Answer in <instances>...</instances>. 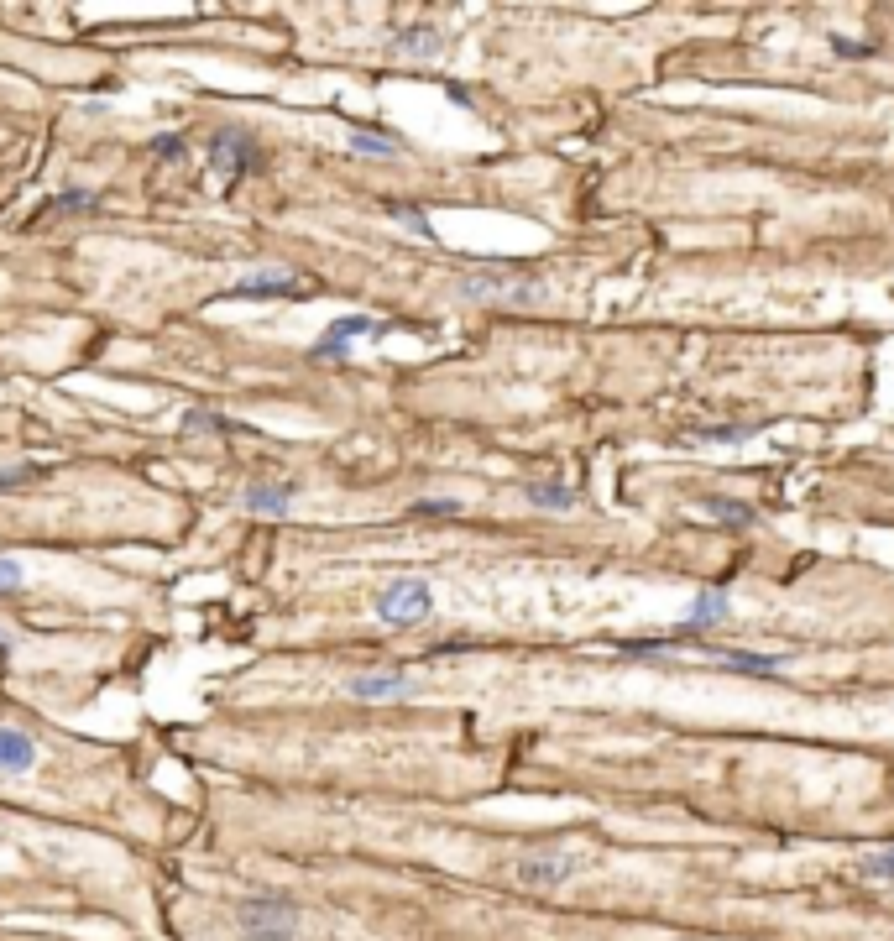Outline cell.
<instances>
[{
	"mask_svg": "<svg viewBox=\"0 0 894 941\" xmlns=\"http://www.w3.org/2000/svg\"><path fill=\"white\" fill-rule=\"evenodd\" d=\"M236 931L246 941H293L298 936V905L283 894H251L236 905Z\"/></svg>",
	"mask_w": 894,
	"mask_h": 941,
	"instance_id": "obj_1",
	"label": "cell"
},
{
	"mask_svg": "<svg viewBox=\"0 0 894 941\" xmlns=\"http://www.w3.org/2000/svg\"><path fill=\"white\" fill-rule=\"evenodd\" d=\"M429 612H434V591L419 576H398V581H387L377 591V617H382V623H393V628L424 623Z\"/></svg>",
	"mask_w": 894,
	"mask_h": 941,
	"instance_id": "obj_2",
	"label": "cell"
},
{
	"mask_svg": "<svg viewBox=\"0 0 894 941\" xmlns=\"http://www.w3.org/2000/svg\"><path fill=\"white\" fill-rule=\"evenodd\" d=\"M461 298H471V304H508V309H523V304H539L544 288L529 283V278H508V272H476V278H461Z\"/></svg>",
	"mask_w": 894,
	"mask_h": 941,
	"instance_id": "obj_3",
	"label": "cell"
},
{
	"mask_svg": "<svg viewBox=\"0 0 894 941\" xmlns=\"http://www.w3.org/2000/svg\"><path fill=\"white\" fill-rule=\"evenodd\" d=\"M576 853H565V847H539V853H523L518 858V884L523 889H560V884H570L576 879Z\"/></svg>",
	"mask_w": 894,
	"mask_h": 941,
	"instance_id": "obj_4",
	"label": "cell"
},
{
	"mask_svg": "<svg viewBox=\"0 0 894 941\" xmlns=\"http://www.w3.org/2000/svg\"><path fill=\"white\" fill-rule=\"evenodd\" d=\"M210 168L220 178H236L246 168H257V142H251V131L241 126H220L215 142H210Z\"/></svg>",
	"mask_w": 894,
	"mask_h": 941,
	"instance_id": "obj_5",
	"label": "cell"
},
{
	"mask_svg": "<svg viewBox=\"0 0 894 941\" xmlns=\"http://www.w3.org/2000/svg\"><path fill=\"white\" fill-rule=\"evenodd\" d=\"M377 330V319H366V314H346V319H335V325L319 335V346H314V361H346L356 351V340L361 335H372Z\"/></svg>",
	"mask_w": 894,
	"mask_h": 941,
	"instance_id": "obj_6",
	"label": "cell"
},
{
	"mask_svg": "<svg viewBox=\"0 0 894 941\" xmlns=\"http://www.w3.org/2000/svg\"><path fill=\"white\" fill-rule=\"evenodd\" d=\"M727 617H732V596H727V586H701V591H696V602H691V612H685V623H680V638H696V633H706V628L727 623Z\"/></svg>",
	"mask_w": 894,
	"mask_h": 941,
	"instance_id": "obj_7",
	"label": "cell"
},
{
	"mask_svg": "<svg viewBox=\"0 0 894 941\" xmlns=\"http://www.w3.org/2000/svg\"><path fill=\"white\" fill-rule=\"evenodd\" d=\"M346 691L356 701H393V696H414V675H403V670H366V675H351Z\"/></svg>",
	"mask_w": 894,
	"mask_h": 941,
	"instance_id": "obj_8",
	"label": "cell"
},
{
	"mask_svg": "<svg viewBox=\"0 0 894 941\" xmlns=\"http://www.w3.org/2000/svg\"><path fill=\"white\" fill-rule=\"evenodd\" d=\"M231 293L236 298H293L298 293V272H288V267H257V272H246Z\"/></svg>",
	"mask_w": 894,
	"mask_h": 941,
	"instance_id": "obj_9",
	"label": "cell"
},
{
	"mask_svg": "<svg viewBox=\"0 0 894 941\" xmlns=\"http://www.w3.org/2000/svg\"><path fill=\"white\" fill-rule=\"evenodd\" d=\"M387 53L408 58V63H434L445 53V37H440V27H408V32H398L393 42H387Z\"/></svg>",
	"mask_w": 894,
	"mask_h": 941,
	"instance_id": "obj_10",
	"label": "cell"
},
{
	"mask_svg": "<svg viewBox=\"0 0 894 941\" xmlns=\"http://www.w3.org/2000/svg\"><path fill=\"white\" fill-rule=\"evenodd\" d=\"M696 513L722 523V529H753V523H759V508L743 497H696Z\"/></svg>",
	"mask_w": 894,
	"mask_h": 941,
	"instance_id": "obj_11",
	"label": "cell"
},
{
	"mask_svg": "<svg viewBox=\"0 0 894 941\" xmlns=\"http://www.w3.org/2000/svg\"><path fill=\"white\" fill-rule=\"evenodd\" d=\"M722 659L732 675H753V680H779L790 664V654H753V649H727Z\"/></svg>",
	"mask_w": 894,
	"mask_h": 941,
	"instance_id": "obj_12",
	"label": "cell"
},
{
	"mask_svg": "<svg viewBox=\"0 0 894 941\" xmlns=\"http://www.w3.org/2000/svg\"><path fill=\"white\" fill-rule=\"evenodd\" d=\"M37 743L21 727H0V774H32Z\"/></svg>",
	"mask_w": 894,
	"mask_h": 941,
	"instance_id": "obj_13",
	"label": "cell"
},
{
	"mask_svg": "<svg viewBox=\"0 0 894 941\" xmlns=\"http://www.w3.org/2000/svg\"><path fill=\"white\" fill-rule=\"evenodd\" d=\"M246 513L251 518H288L293 513V487H272V481H267V487H246Z\"/></svg>",
	"mask_w": 894,
	"mask_h": 941,
	"instance_id": "obj_14",
	"label": "cell"
},
{
	"mask_svg": "<svg viewBox=\"0 0 894 941\" xmlns=\"http://www.w3.org/2000/svg\"><path fill=\"white\" fill-rule=\"evenodd\" d=\"M759 429H764V419H753V424H701V429H691V440L696 445H748Z\"/></svg>",
	"mask_w": 894,
	"mask_h": 941,
	"instance_id": "obj_15",
	"label": "cell"
},
{
	"mask_svg": "<svg viewBox=\"0 0 894 941\" xmlns=\"http://www.w3.org/2000/svg\"><path fill=\"white\" fill-rule=\"evenodd\" d=\"M853 874H858L863 884H889V889H894V842H889V847H874V853H863V858L853 863Z\"/></svg>",
	"mask_w": 894,
	"mask_h": 941,
	"instance_id": "obj_16",
	"label": "cell"
},
{
	"mask_svg": "<svg viewBox=\"0 0 894 941\" xmlns=\"http://www.w3.org/2000/svg\"><path fill=\"white\" fill-rule=\"evenodd\" d=\"M529 502H534L539 513H576V492L560 487V481H534Z\"/></svg>",
	"mask_w": 894,
	"mask_h": 941,
	"instance_id": "obj_17",
	"label": "cell"
},
{
	"mask_svg": "<svg viewBox=\"0 0 894 941\" xmlns=\"http://www.w3.org/2000/svg\"><path fill=\"white\" fill-rule=\"evenodd\" d=\"M351 152H356V157H398V136H382V131H351Z\"/></svg>",
	"mask_w": 894,
	"mask_h": 941,
	"instance_id": "obj_18",
	"label": "cell"
},
{
	"mask_svg": "<svg viewBox=\"0 0 894 941\" xmlns=\"http://www.w3.org/2000/svg\"><path fill=\"white\" fill-rule=\"evenodd\" d=\"M387 215H393L398 225H403V231H414V236H424V241H434V225L419 215V210H408V204H393V210H387Z\"/></svg>",
	"mask_w": 894,
	"mask_h": 941,
	"instance_id": "obj_19",
	"label": "cell"
},
{
	"mask_svg": "<svg viewBox=\"0 0 894 941\" xmlns=\"http://www.w3.org/2000/svg\"><path fill=\"white\" fill-rule=\"evenodd\" d=\"M414 513H429V518H455V513H461V502H455V497H419V502H414Z\"/></svg>",
	"mask_w": 894,
	"mask_h": 941,
	"instance_id": "obj_20",
	"label": "cell"
},
{
	"mask_svg": "<svg viewBox=\"0 0 894 941\" xmlns=\"http://www.w3.org/2000/svg\"><path fill=\"white\" fill-rule=\"evenodd\" d=\"M832 53L837 58H874L879 48H874V42H853V37H832Z\"/></svg>",
	"mask_w": 894,
	"mask_h": 941,
	"instance_id": "obj_21",
	"label": "cell"
},
{
	"mask_svg": "<svg viewBox=\"0 0 894 941\" xmlns=\"http://www.w3.org/2000/svg\"><path fill=\"white\" fill-rule=\"evenodd\" d=\"M21 581H27V576H21V560L16 555H0V591H21Z\"/></svg>",
	"mask_w": 894,
	"mask_h": 941,
	"instance_id": "obj_22",
	"label": "cell"
},
{
	"mask_svg": "<svg viewBox=\"0 0 894 941\" xmlns=\"http://www.w3.org/2000/svg\"><path fill=\"white\" fill-rule=\"evenodd\" d=\"M58 210H95V194H79V189H68V194H58Z\"/></svg>",
	"mask_w": 894,
	"mask_h": 941,
	"instance_id": "obj_23",
	"label": "cell"
},
{
	"mask_svg": "<svg viewBox=\"0 0 894 941\" xmlns=\"http://www.w3.org/2000/svg\"><path fill=\"white\" fill-rule=\"evenodd\" d=\"M152 152H163V157H183V136H152Z\"/></svg>",
	"mask_w": 894,
	"mask_h": 941,
	"instance_id": "obj_24",
	"label": "cell"
},
{
	"mask_svg": "<svg viewBox=\"0 0 894 941\" xmlns=\"http://www.w3.org/2000/svg\"><path fill=\"white\" fill-rule=\"evenodd\" d=\"M37 476V466H11V471H0V487H16V481H27Z\"/></svg>",
	"mask_w": 894,
	"mask_h": 941,
	"instance_id": "obj_25",
	"label": "cell"
},
{
	"mask_svg": "<svg viewBox=\"0 0 894 941\" xmlns=\"http://www.w3.org/2000/svg\"><path fill=\"white\" fill-rule=\"evenodd\" d=\"M189 429H225V419H215V413H204V408H194V419H189Z\"/></svg>",
	"mask_w": 894,
	"mask_h": 941,
	"instance_id": "obj_26",
	"label": "cell"
},
{
	"mask_svg": "<svg viewBox=\"0 0 894 941\" xmlns=\"http://www.w3.org/2000/svg\"><path fill=\"white\" fill-rule=\"evenodd\" d=\"M6 649H11V638H6V633H0V654H6Z\"/></svg>",
	"mask_w": 894,
	"mask_h": 941,
	"instance_id": "obj_27",
	"label": "cell"
}]
</instances>
